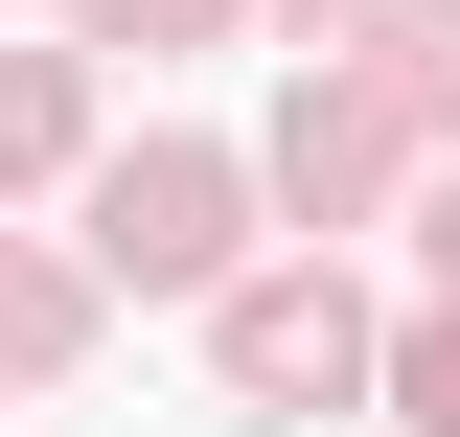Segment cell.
<instances>
[{
    "label": "cell",
    "instance_id": "8992f818",
    "mask_svg": "<svg viewBox=\"0 0 460 437\" xmlns=\"http://www.w3.org/2000/svg\"><path fill=\"white\" fill-rule=\"evenodd\" d=\"M93 23H115V47H208L230 0H93Z\"/></svg>",
    "mask_w": 460,
    "mask_h": 437
},
{
    "label": "cell",
    "instance_id": "5b68a950",
    "mask_svg": "<svg viewBox=\"0 0 460 437\" xmlns=\"http://www.w3.org/2000/svg\"><path fill=\"white\" fill-rule=\"evenodd\" d=\"M392 415H414V437H460V299H438V323L392 345Z\"/></svg>",
    "mask_w": 460,
    "mask_h": 437
},
{
    "label": "cell",
    "instance_id": "7a4b0ae2",
    "mask_svg": "<svg viewBox=\"0 0 460 437\" xmlns=\"http://www.w3.org/2000/svg\"><path fill=\"white\" fill-rule=\"evenodd\" d=\"M230 391H368V299L345 276H230Z\"/></svg>",
    "mask_w": 460,
    "mask_h": 437
},
{
    "label": "cell",
    "instance_id": "3957f363",
    "mask_svg": "<svg viewBox=\"0 0 460 437\" xmlns=\"http://www.w3.org/2000/svg\"><path fill=\"white\" fill-rule=\"evenodd\" d=\"M69 138H93V93H69V69H0V184H47Z\"/></svg>",
    "mask_w": 460,
    "mask_h": 437
},
{
    "label": "cell",
    "instance_id": "52a82bcc",
    "mask_svg": "<svg viewBox=\"0 0 460 437\" xmlns=\"http://www.w3.org/2000/svg\"><path fill=\"white\" fill-rule=\"evenodd\" d=\"M438 276H460V184H438Z\"/></svg>",
    "mask_w": 460,
    "mask_h": 437
},
{
    "label": "cell",
    "instance_id": "277c9868",
    "mask_svg": "<svg viewBox=\"0 0 460 437\" xmlns=\"http://www.w3.org/2000/svg\"><path fill=\"white\" fill-rule=\"evenodd\" d=\"M69 323H93V299H69L47 254H0V391H23V369H69Z\"/></svg>",
    "mask_w": 460,
    "mask_h": 437
},
{
    "label": "cell",
    "instance_id": "6da1fadb",
    "mask_svg": "<svg viewBox=\"0 0 460 437\" xmlns=\"http://www.w3.org/2000/svg\"><path fill=\"white\" fill-rule=\"evenodd\" d=\"M93 276H138V299H208V276H230V162H208V138H162V162L93 184Z\"/></svg>",
    "mask_w": 460,
    "mask_h": 437
}]
</instances>
